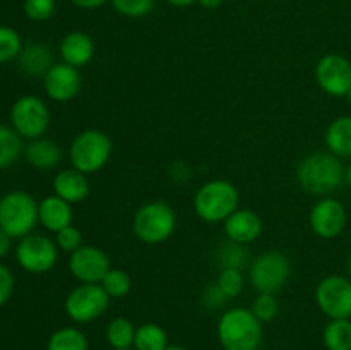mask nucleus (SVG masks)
I'll return each instance as SVG.
<instances>
[{
	"label": "nucleus",
	"instance_id": "nucleus-1",
	"mask_svg": "<svg viewBox=\"0 0 351 350\" xmlns=\"http://www.w3.org/2000/svg\"><path fill=\"white\" fill-rule=\"evenodd\" d=\"M345 170L341 158L329 151H317L298 163L297 180L307 194L326 198L345 182Z\"/></svg>",
	"mask_w": 351,
	"mask_h": 350
},
{
	"label": "nucleus",
	"instance_id": "nucleus-2",
	"mask_svg": "<svg viewBox=\"0 0 351 350\" xmlns=\"http://www.w3.org/2000/svg\"><path fill=\"white\" fill-rule=\"evenodd\" d=\"M218 340L225 350H257L263 342V323L250 309H226L218 321Z\"/></svg>",
	"mask_w": 351,
	"mask_h": 350
},
{
	"label": "nucleus",
	"instance_id": "nucleus-3",
	"mask_svg": "<svg viewBox=\"0 0 351 350\" xmlns=\"http://www.w3.org/2000/svg\"><path fill=\"white\" fill-rule=\"evenodd\" d=\"M240 194L235 184L225 178H215L195 191L194 211L202 222L223 223L239 209Z\"/></svg>",
	"mask_w": 351,
	"mask_h": 350
},
{
	"label": "nucleus",
	"instance_id": "nucleus-4",
	"mask_svg": "<svg viewBox=\"0 0 351 350\" xmlns=\"http://www.w3.org/2000/svg\"><path fill=\"white\" fill-rule=\"evenodd\" d=\"M134 235L147 246H158L170 239L177 230L175 209L165 201L144 202L132 220Z\"/></svg>",
	"mask_w": 351,
	"mask_h": 350
},
{
	"label": "nucleus",
	"instance_id": "nucleus-5",
	"mask_svg": "<svg viewBox=\"0 0 351 350\" xmlns=\"http://www.w3.org/2000/svg\"><path fill=\"white\" fill-rule=\"evenodd\" d=\"M112 151L113 143L108 134L99 129H86L72 139L69 161L75 170L91 175L108 163Z\"/></svg>",
	"mask_w": 351,
	"mask_h": 350
},
{
	"label": "nucleus",
	"instance_id": "nucleus-6",
	"mask_svg": "<svg viewBox=\"0 0 351 350\" xmlns=\"http://www.w3.org/2000/svg\"><path fill=\"white\" fill-rule=\"evenodd\" d=\"M38 223V201L29 192L10 191L0 198V230L7 235L23 239Z\"/></svg>",
	"mask_w": 351,
	"mask_h": 350
},
{
	"label": "nucleus",
	"instance_id": "nucleus-7",
	"mask_svg": "<svg viewBox=\"0 0 351 350\" xmlns=\"http://www.w3.org/2000/svg\"><path fill=\"white\" fill-rule=\"evenodd\" d=\"M291 275V263L281 250L271 249L259 254L250 263L249 281L257 294L276 295L288 283Z\"/></svg>",
	"mask_w": 351,
	"mask_h": 350
},
{
	"label": "nucleus",
	"instance_id": "nucleus-8",
	"mask_svg": "<svg viewBox=\"0 0 351 350\" xmlns=\"http://www.w3.org/2000/svg\"><path fill=\"white\" fill-rule=\"evenodd\" d=\"M50 108L40 96H21L10 108V127L23 139L31 141L36 137H43L50 129Z\"/></svg>",
	"mask_w": 351,
	"mask_h": 350
},
{
	"label": "nucleus",
	"instance_id": "nucleus-9",
	"mask_svg": "<svg viewBox=\"0 0 351 350\" xmlns=\"http://www.w3.org/2000/svg\"><path fill=\"white\" fill-rule=\"evenodd\" d=\"M110 301L99 283H81L65 297V312L77 325H86L101 318L110 307Z\"/></svg>",
	"mask_w": 351,
	"mask_h": 350
},
{
	"label": "nucleus",
	"instance_id": "nucleus-10",
	"mask_svg": "<svg viewBox=\"0 0 351 350\" xmlns=\"http://www.w3.org/2000/svg\"><path fill=\"white\" fill-rule=\"evenodd\" d=\"M16 261L26 273L45 275L57 264L58 247L50 237L33 232L19 239L16 246Z\"/></svg>",
	"mask_w": 351,
	"mask_h": 350
},
{
	"label": "nucleus",
	"instance_id": "nucleus-11",
	"mask_svg": "<svg viewBox=\"0 0 351 350\" xmlns=\"http://www.w3.org/2000/svg\"><path fill=\"white\" fill-rule=\"evenodd\" d=\"M315 304L329 319H351V280L329 275L315 287Z\"/></svg>",
	"mask_w": 351,
	"mask_h": 350
},
{
	"label": "nucleus",
	"instance_id": "nucleus-12",
	"mask_svg": "<svg viewBox=\"0 0 351 350\" xmlns=\"http://www.w3.org/2000/svg\"><path fill=\"white\" fill-rule=\"evenodd\" d=\"M315 81L329 96L341 98L351 88V62L339 54H328L315 65Z\"/></svg>",
	"mask_w": 351,
	"mask_h": 350
},
{
	"label": "nucleus",
	"instance_id": "nucleus-13",
	"mask_svg": "<svg viewBox=\"0 0 351 350\" xmlns=\"http://www.w3.org/2000/svg\"><path fill=\"white\" fill-rule=\"evenodd\" d=\"M110 268L108 254L96 246L82 244L69 256V271L79 283H99Z\"/></svg>",
	"mask_w": 351,
	"mask_h": 350
},
{
	"label": "nucleus",
	"instance_id": "nucleus-14",
	"mask_svg": "<svg viewBox=\"0 0 351 350\" xmlns=\"http://www.w3.org/2000/svg\"><path fill=\"white\" fill-rule=\"evenodd\" d=\"M308 223H311L312 232L321 239H336L338 235H341L346 226L345 206L338 199L326 196L312 206Z\"/></svg>",
	"mask_w": 351,
	"mask_h": 350
},
{
	"label": "nucleus",
	"instance_id": "nucleus-15",
	"mask_svg": "<svg viewBox=\"0 0 351 350\" xmlns=\"http://www.w3.org/2000/svg\"><path fill=\"white\" fill-rule=\"evenodd\" d=\"M82 78L79 74V69L57 62L51 65L50 71L43 78V89L50 100L57 103H65L74 100L81 93Z\"/></svg>",
	"mask_w": 351,
	"mask_h": 350
},
{
	"label": "nucleus",
	"instance_id": "nucleus-16",
	"mask_svg": "<svg viewBox=\"0 0 351 350\" xmlns=\"http://www.w3.org/2000/svg\"><path fill=\"white\" fill-rule=\"evenodd\" d=\"M223 229H225L226 239L247 246L259 239L263 233V220L252 209L239 208L223 222Z\"/></svg>",
	"mask_w": 351,
	"mask_h": 350
},
{
	"label": "nucleus",
	"instance_id": "nucleus-17",
	"mask_svg": "<svg viewBox=\"0 0 351 350\" xmlns=\"http://www.w3.org/2000/svg\"><path fill=\"white\" fill-rule=\"evenodd\" d=\"M51 189H53V194L62 198L64 201L71 202V205H77V202H82L88 198L91 185H89L88 175L71 167L57 172L53 182H51Z\"/></svg>",
	"mask_w": 351,
	"mask_h": 350
},
{
	"label": "nucleus",
	"instance_id": "nucleus-18",
	"mask_svg": "<svg viewBox=\"0 0 351 350\" xmlns=\"http://www.w3.org/2000/svg\"><path fill=\"white\" fill-rule=\"evenodd\" d=\"M72 220H74L72 205L58 196H47L38 202V222L48 232L57 233L58 230L72 225Z\"/></svg>",
	"mask_w": 351,
	"mask_h": 350
},
{
	"label": "nucleus",
	"instance_id": "nucleus-19",
	"mask_svg": "<svg viewBox=\"0 0 351 350\" xmlns=\"http://www.w3.org/2000/svg\"><path fill=\"white\" fill-rule=\"evenodd\" d=\"M58 51H60L62 62L75 69H81L88 65L95 57V41L88 33L72 31L62 38Z\"/></svg>",
	"mask_w": 351,
	"mask_h": 350
},
{
	"label": "nucleus",
	"instance_id": "nucleus-20",
	"mask_svg": "<svg viewBox=\"0 0 351 350\" xmlns=\"http://www.w3.org/2000/svg\"><path fill=\"white\" fill-rule=\"evenodd\" d=\"M24 156L31 167L38 170H51L62 161V148L47 137H36L27 141L24 146Z\"/></svg>",
	"mask_w": 351,
	"mask_h": 350
},
{
	"label": "nucleus",
	"instance_id": "nucleus-21",
	"mask_svg": "<svg viewBox=\"0 0 351 350\" xmlns=\"http://www.w3.org/2000/svg\"><path fill=\"white\" fill-rule=\"evenodd\" d=\"M17 64H19L21 72L29 78H45V74L50 71L55 62L51 50L47 45L29 43L23 47L19 57H17Z\"/></svg>",
	"mask_w": 351,
	"mask_h": 350
},
{
	"label": "nucleus",
	"instance_id": "nucleus-22",
	"mask_svg": "<svg viewBox=\"0 0 351 350\" xmlns=\"http://www.w3.org/2000/svg\"><path fill=\"white\" fill-rule=\"evenodd\" d=\"M324 143L329 153L338 158L351 156V115H343L332 120L324 134Z\"/></svg>",
	"mask_w": 351,
	"mask_h": 350
},
{
	"label": "nucleus",
	"instance_id": "nucleus-23",
	"mask_svg": "<svg viewBox=\"0 0 351 350\" xmlns=\"http://www.w3.org/2000/svg\"><path fill=\"white\" fill-rule=\"evenodd\" d=\"M136 326L130 319L119 316L113 318L106 326V342L113 350L132 349L136 338Z\"/></svg>",
	"mask_w": 351,
	"mask_h": 350
},
{
	"label": "nucleus",
	"instance_id": "nucleus-24",
	"mask_svg": "<svg viewBox=\"0 0 351 350\" xmlns=\"http://www.w3.org/2000/svg\"><path fill=\"white\" fill-rule=\"evenodd\" d=\"M23 153V137L12 127L0 124V170L12 167Z\"/></svg>",
	"mask_w": 351,
	"mask_h": 350
},
{
	"label": "nucleus",
	"instance_id": "nucleus-25",
	"mask_svg": "<svg viewBox=\"0 0 351 350\" xmlns=\"http://www.w3.org/2000/svg\"><path fill=\"white\" fill-rule=\"evenodd\" d=\"M322 343L328 350H351L350 319H331L322 329Z\"/></svg>",
	"mask_w": 351,
	"mask_h": 350
},
{
	"label": "nucleus",
	"instance_id": "nucleus-26",
	"mask_svg": "<svg viewBox=\"0 0 351 350\" xmlns=\"http://www.w3.org/2000/svg\"><path fill=\"white\" fill-rule=\"evenodd\" d=\"M170 345L168 335L163 326L156 323H144L137 326L136 338H134V349L136 350H165Z\"/></svg>",
	"mask_w": 351,
	"mask_h": 350
},
{
	"label": "nucleus",
	"instance_id": "nucleus-27",
	"mask_svg": "<svg viewBox=\"0 0 351 350\" xmlns=\"http://www.w3.org/2000/svg\"><path fill=\"white\" fill-rule=\"evenodd\" d=\"M47 350H89V342L79 328L65 326L51 333Z\"/></svg>",
	"mask_w": 351,
	"mask_h": 350
},
{
	"label": "nucleus",
	"instance_id": "nucleus-28",
	"mask_svg": "<svg viewBox=\"0 0 351 350\" xmlns=\"http://www.w3.org/2000/svg\"><path fill=\"white\" fill-rule=\"evenodd\" d=\"M99 285L108 294L110 299H123L132 290V278L127 271L120 270V268H110V271L103 277Z\"/></svg>",
	"mask_w": 351,
	"mask_h": 350
},
{
	"label": "nucleus",
	"instance_id": "nucleus-29",
	"mask_svg": "<svg viewBox=\"0 0 351 350\" xmlns=\"http://www.w3.org/2000/svg\"><path fill=\"white\" fill-rule=\"evenodd\" d=\"M247 256L249 254H247L245 246L232 242V240L223 242V246L218 249V263L221 270H225V268L243 270V266L247 264Z\"/></svg>",
	"mask_w": 351,
	"mask_h": 350
},
{
	"label": "nucleus",
	"instance_id": "nucleus-30",
	"mask_svg": "<svg viewBox=\"0 0 351 350\" xmlns=\"http://www.w3.org/2000/svg\"><path fill=\"white\" fill-rule=\"evenodd\" d=\"M23 41L19 33L9 26H0V64H7L19 57Z\"/></svg>",
	"mask_w": 351,
	"mask_h": 350
},
{
	"label": "nucleus",
	"instance_id": "nucleus-31",
	"mask_svg": "<svg viewBox=\"0 0 351 350\" xmlns=\"http://www.w3.org/2000/svg\"><path fill=\"white\" fill-rule=\"evenodd\" d=\"M216 283H218V287L221 288L223 294H225L226 297L235 299L243 292V287H245V277H243L242 270H237V268H225V270L219 271Z\"/></svg>",
	"mask_w": 351,
	"mask_h": 350
},
{
	"label": "nucleus",
	"instance_id": "nucleus-32",
	"mask_svg": "<svg viewBox=\"0 0 351 350\" xmlns=\"http://www.w3.org/2000/svg\"><path fill=\"white\" fill-rule=\"evenodd\" d=\"M250 311L261 323H269L280 312V304H278V299L274 297V294H257Z\"/></svg>",
	"mask_w": 351,
	"mask_h": 350
},
{
	"label": "nucleus",
	"instance_id": "nucleus-33",
	"mask_svg": "<svg viewBox=\"0 0 351 350\" xmlns=\"http://www.w3.org/2000/svg\"><path fill=\"white\" fill-rule=\"evenodd\" d=\"M113 9L125 17H144L153 10L154 0H110Z\"/></svg>",
	"mask_w": 351,
	"mask_h": 350
},
{
	"label": "nucleus",
	"instance_id": "nucleus-34",
	"mask_svg": "<svg viewBox=\"0 0 351 350\" xmlns=\"http://www.w3.org/2000/svg\"><path fill=\"white\" fill-rule=\"evenodd\" d=\"M55 244H57L58 250H64V253L72 254L74 250H77L82 246V233L77 226L72 223V225L65 226V229L58 230L55 233Z\"/></svg>",
	"mask_w": 351,
	"mask_h": 350
},
{
	"label": "nucleus",
	"instance_id": "nucleus-35",
	"mask_svg": "<svg viewBox=\"0 0 351 350\" xmlns=\"http://www.w3.org/2000/svg\"><path fill=\"white\" fill-rule=\"evenodd\" d=\"M55 12V0H24V14L34 23L48 21Z\"/></svg>",
	"mask_w": 351,
	"mask_h": 350
},
{
	"label": "nucleus",
	"instance_id": "nucleus-36",
	"mask_svg": "<svg viewBox=\"0 0 351 350\" xmlns=\"http://www.w3.org/2000/svg\"><path fill=\"white\" fill-rule=\"evenodd\" d=\"M228 302V297L223 294L221 288L218 287V283H211L202 290V304L208 309H219Z\"/></svg>",
	"mask_w": 351,
	"mask_h": 350
},
{
	"label": "nucleus",
	"instance_id": "nucleus-37",
	"mask_svg": "<svg viewBox=\"0 0 351 350\" xmlns=\"http://www.w3.org/2000/svg\"><path fill=\"white\" fill-rule=\"evenodd\" d=\"M14 275L5 264L0 263V307L5 305L9 302V299L12 297V292H14Z\"/></svg>",
	"mask_w": 351,
	"mask_h": 350
},
{
	"label": "nucleus",
	"instance_id": "nucleus-38",
	"mask_svg": "<svg viewBox=\"0 0 351 350\" xmlns=\"http://www.w3.org/2000/svg\"><path fill=\"white\" fill-rule=\"evenodd\" d=\"M75 7L79 9H86V10H91V9H98V7L105 5L108 0H71Z\"/></svg>",
	"mask_w": 351,
	"mask_h": 350
},
{
	"label": "nucleus",
	"instance_id": "nucleus-39",
	"mask_svg": "<svg viewBox=\"0 0 351 350\" xmlns=\"http://www.w3.org/2000/svg\"><path fill=\"white\" fill-rule=\"evenodd\" d=\"M10 247H12V237L7 235L3 230H0V261L9 254Z\"/></svg>",
	"mask_w": 351,
	"mask_h": 350
},
{
	"label": "nucleus",
	"instance_id": "nucleus-40",
	"mask_svg": "<svg viewBox=\"0 0 351 350\" xmlns=\"http://www.w3.org/2000/svg\"><path fill=\"white\" fill-rule=\"evenodd\" d=\"M204 9H216V7L221 5L223 0H197Z\"/></svg>",
	"mask_w": 351,
	"mask_h": 350
},
{
	"label": "nucleus",
	"instance_id": "nucleus-41",
	"mask_svg": "<svg viewBox=\"0 0 351 350\" xmlns=\"http://www.w3.org/2000/svg\"><path fill=\"white\" fill-rule=\"evenodd\" d=\"M168 3H171V5L175 7H189L192 5L194 2H197V0H167Z\"/></svg>",
	"mask_w": 351,
	"mask_h": 350
},
{
	"label": "nucleus",
	"instance_id": "nucleus-42",
	"mask_svg": "<svg viewBox=\"0 0 351 350\" xmlns=\"http://www.w3.org/2000/svg\"><path fill=\"white\" fill-rule=\"evenodd\" d=\"M345 180H346V184H348L350 189H351V163L348 165V168H346V170H345Z\"/></svg>",
	"mask_w": 351,
	"mask_h": 350
},
{
	"label": "nucleus",
	"instance_id": "nucleus-43",
	"mask_svg": "<svg viewBox=\"0 0 351 350\" xmlns=\"http://www.w3.org/2000/svg\"><path fill=\"white\" fill-rule=\"evenodd\" d=\"M346 270H348V278L351 280V250L348 254V261H346Z\"/></svg>",
	"mask_w": 351,
	"mask_h": 350
},
{
	"label": "nucleus",
	"instance_id": "nucleus-44",
	"mask_svg": "<svg viewBox=\"0 0 351 350\" xmlns=\"http://www.w3.org/2000/svg\"><path fill=\"white\" fill-rule=\"evenodd\" d=\"M165 350H187V349H184V347L180 345H168Z\"/></svg>",
	"mask_w": 351,
	"mask_h": 350
},
{
	"label": "nucleus",
	"instance_id": "nucleus-45",
	"mask_svg": "<svg viewBox=\"0 0 351 350\" xmlns=\"http://www.w3.org/2000/svg\"><path fill=\"white\" fill-rule=\"evenodd\" d=\"M346 98H348V103H350V105H351V88H350L348 95H346Z\"/></svg>",
	"mask_w": 351,
	"mask_h": 350
},
{
	"label": "nucleus",
	"instance_id": "nucleus-46",
	"mask_svg": "<svg viewBox=\"0 0 351 350\" xmlns=\"http://www.w3.org/2000/svg\"><path fill=\"white\" fill-rule=\"evenodd\" d=\"M122 350H136V349H134V347H132V349H122Z\"/></svg>",
	"mask_w": 351,
	"mask_h": 350
}]
</instances>
